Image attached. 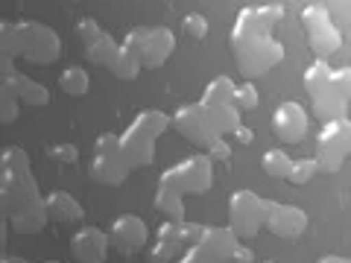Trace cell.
Listing matches in <instances>:
<instances>
[{
	"label": "cell",
	"instance_id": "obj_25",
	"mask_svg": "<svg viewBox=\"0 0 351 263\" xmlns=\"http://www.w3.org/2000/svg\"><path fill=\"white\" fill-rule=\"evenodd\" d=\"M18 112H21L18 94H15L6 82H0V123H3V126L15 123V120H18Z\"/></svg>",
	"mask_w": 351,
	"mask_h": 263
},
{
	"label": "cell",
	"instance_id": "obj_9",
	"mask_svg": "<svg viewBox=\"0 0 351 263\" xmlns=\"http://www.w3.org/2000/svg\"><path fill=\"white\" fill-rule=\"evenodd\" d=\"M302 29L316 59H331L343 47V29L322 3H307L302 9Z\"/></svg>",
	"mask_w": 351,
	"mask_h": 263
},
{
	"label": "cell",
	"instance_id": "obj_4",
	"mask_svg": "<svg viewBox=\"0 0 351 263\" xmlns=\"http://www.w3.org/2000/svg\"><path fill=\"white\" fill-rule=\"evenodd\" d=\"M62 56V38L41 21H0V59H24L29 64H53Z\"/></svg>",
	"mask_w": 351,
	"mask_h": 263
},
{
	"label": "cell",
	"instance_id": "obj_1",
	"mask_svg": "<svg viewBox=\"0 0 351 263\" xmlns=\"http://www.w3.org/2000/svg\"><path fill=\"white\" fill-rule=\"evenodd\" d=\"M284 18L281 3H249L237 12L228 32V47L240 73L252 82L255 76L269 73L284 59V44L276 38V27Z\"/></svg>",
	"mask_w": 351,
	"mask_h": 263
},
{
	"label": "cell",
	"instance_id": "obj_11",
	"mask_svg": "<svg viewBox=\"0 0 351 263\" xmlns=\"http://www.w3.org/2000/svg\"><path fill=\"white\" fill-rule=\"evenodd\" d=\"M240 237L228 225H205L202 237L196 240L191 249L176 263H228L237 258Z\"/></svg>",
	"mask_w": 351,
	"mask_h": 263
},
{
	"label": "cell",
	"instance_id": "obj_26",
	"mask_svg": "<svg viewBox=\"0 0 351 263\" xmlns=\"http://www.w3.org/2000/svg\"><path fill=\"white\" fill-rule=\"evenodd\" d=\"M44 155H47L50 161H56V164H73L80 161V147L71 144V140H59V144H50L47 149H44Z\"/></svg>",
	"mask_w": 351,
	"mask_h": 263
},
{
	"label": "cell",
	"instance_id": "obj_24",
	"mask_svg": "<svg viewBox=\"0 0 351 263\" xmlns=\"http://www.w3.org/2000/svg\"><path fill=\"white\" fill-rule=\"evenodd\" d=\"M293 161H295V158H290L281 147H272V149L263 152V158H261V170L267 173L269 179H290Z\"/></svg>",
	"mask_w": 351,
	"mask_h": 263
},
{
	"label": "cell",
	"instance_id": "obj_12",
	"mask_svg": "<svg viewBox=\"0 0 351 263\" xmlns=\"http://www.w3.org/2000/svg\"><path fill=\"white\" fill-rule=\"evenodd\" d=\"M205 225L199 223H176V219H164L156 228V243H152L147 263H173L176 258L184 255V249H191L196 240L202 237Z\"/></svg>",
	"mask_w": 351,
	"mask_h": 263
},
{
	"label": "cell",
	"instance_id": "obj_17",
	"mask_svg": "<svg viewBox=\"0 0 351 263\" xmlns=\"http://www.w3.org/2000/svg\"><path fill=\"white\" fill-rule=\"evenodd\" d=\"M108 249H112L108 231L97 225H82L71 234V255L76 263H106Z\"/></svg>",
	"mask_w": 351,
	"mask_h": 263
},
{
	"label": "cell",
	"instance_id": "obj_14",
	"mask_svg": "<svg viewBox=\"0 0 351 263\" xmlns=\"http://www.w3.org/2000/svg\"><path fill=\"white\" fill-rule=\"evenodd\" d=\"M351 105V64H343V68H334L331 79L322 88L319 94L311 97V108L316 117L328 120H339L348 114Z\"/></svg>",
	"mask_w": 351,
	"mask_h": 263
},
{
	"label": "cell",
	"instance_id": "obj_36",
	"mask_svg": "<svg viewBox=\"0 0 351 263\" xmlns=\"http://www.w3.org/2000/svg\"><path fill=\"white\" fill-rule=\"evenodd\" d=\"M263 263H276V260H263Z\"/></svg>",
	"mask_w": 351,
	"mask_h": 263
},
{
	"label": "cell",
	"instance_id": "obj_2",
	"mask_svg": "<svg viewBox=\"0 0 351 263\" xmlns=\"http://www.w3.org/2000/svg\"><path fill=\"white\" fill-rule=\"evenodd\" d=\"M0 205L21 234H38L47 225V199L38 190L27 149L6 147L0 152Z\"/></svg>",
	"mask_w": 351,
	"mask_h": 263
},
{
	"label": "cell",
	"instance_id": "obj_7",
	"mask_svg": "<svg viewBox=\"0 0 351 263\" xmlns=\"http://www.w3.org/2000/svg\"><path fill=\"white\" fill-rule=\"evenodd\" d=\"M120 44L141 68H161L173 56L176 36L170 27H132Z\"/></svg>",
	"mask_w": 351,
	"mask_h": 263
},
{
	"label": "cell",
	"instance_id": "obj_10",
	"mask_svg": "<svg viewBox=\"0 0 351 263\" xmlns=\"http://www.w3.org/2000/svg\"><path fill=\"white\" fill-rule=\"evenodd\" d=\"M269 208H272V199H263V196L252 190H234L228 196V228L240 240L255 237L261 228H267Z\"/></svg>",
	"mask_w": 351,
	"mask_h": 263
},
{
	"label": "cell",
	"instance_id": "obj_21",
	"mask_svg": "<svg viewBox=\"0 0 351 263\" xmlns=\"http://www.w3.org/2000/svg\"><path fill=\"white\" fill-rule=\"evenodd\" d=\"M47 216L53 219V223L73 225V223H82L85 208L68 190H53V193H47Z\"/></svg>",
	"mask_w": 351,
	"mask_h": 263
},
{
	"label": "cell",
	"instance_id": "obj_8",
	"mask_svg": "<svg viewBox=\"0 0 351 263\" xmlns=\"http://www.w3.org/2000/svg\"><path fill=\"white\" fill-rule=\"evenodd\" d=\"M129 161L120 149V135L114 132H100L94 138V152H91V161H88V175L97 181V184H106V188H120L126 179H129Z\"/></svg>",
	"mask_w": 351,
	"mask_h": 263
},
{
	"label": "cell",
	"instance_id": "obj_20",
	"mask_svg": "<svg viewBox=\"0 0 351 263\" xmlns=\"http://www.w3.org/2000/svg\"><path fill=\"white\" fill-rule=\"evenodd\" d=\"M82 50H85V59H88V62H91V64H100V68H106L108 73H114L117 64H120V59L126 56L123 44H117L114 36H108L106 29H103L91 44H85Z\"/></svg>",
	"mask_w": 351,
	"mask_h": 263
},
{
	"label": "cell",
	"instance_id": "obj_13",
	"mask_svg": "<svg viewBox=\"0 0 351 263\" xmlns=\"http://www.w3.org/2000/svg\"><path fill=\"white\" fill-rule=\"evenodd\" d=\"M351 155V120H328L319 129L316 138V161H319V173H339L346 158Z\"/></svg>",
	"mask_w": 351,
	"mask_h": 263
},
{
	"label": "cell",
	"instance_id": "obj_23",
	"mask_svg": "<svg viewBox=\"0 0 351 263\" xmlns=\"http://www.w3.org/2000/svg\"><path fill=\"white\" fill-rule=\"evenodd\" d=\"M59 88L68 97H85L88 88H91V73L80 68V64H71V68H64L59 73Z\"/></svg>",
	"mask_w": 351,
	"mask_h": 263
},
{
	"label": "cell",
	"instance_id": "obj_5",
	"mask_svg": "<svg viewBox=\"0 0 351 263\" xmlns=\"http://www.w3.org/2000/svg\"><path fill=\"white\" fill-rule=\"evenodd\" d=\"M240 123V112L234 105H205V103H184L173 112V129L179 132L182 138H188L193 147L208 149L214 140L234 135Z\"/></svg>",
	"mask_w": 351,
	"mask_h": 263
},
{
	"label": "cell",
	"instance_id": "obj_16",
	"mask_svg": "<svg viewBox=\"0 0 351 263\" xmlns=\"http://www.w3.org/2000/svg\"><path fill=\"white\" fill-rule=\"evenodd\" d=\"M108 240H112V249H117V255H135L147 246L149 228L135 214H120L108 225Z\"/></svg>",
	"mask_w": 351,
	"mask_h": 263
},
{
	"label": "cell",
	"instance_id": "obj_29",
	"mask_svg": "<svg viewBox=\"0 0 351 263\" xmlns=\"http://www.w3.org/2000/svg\"><path fill=\"white\" fill-rule=\"evenodd\" d=\"M316 173H319V161L316 158H295L293 170H290V181L293 184H307Z\"/></svg>",
	"mask_w": 351,
	"mask_h": 263
},
{
	"label": "cell",
	"instance_id": "obj_28",
	"mask_svg": "<svg viewBox=\"0 0 351 263\" xmlns=\"http://www.w3.org/2000/svg\"><path fill=\"white\" fill-rule=\"evenodd\" d=\"M258 105H261L258 88L252 85L249 79L243 85H237V94H234V108H237V112H252V108H258Z\"/></svg>",
	"mask_w": 351,
	"mask_h": 263
},
{
	"label": "cell",
	"instance_id": "obj_31",
	"mask_svg": "<svg viewBox=\"0 0 351 263\" xmlns=\"http://www.w3.org/2000/svg\"><path fill=\"white\" fill-rule=\"evenodd\" d=\"M205 155L211 161H232V147H228L226 138H219V140H214V144L205 149Z\"/></svg>",
	"mask_w": 351,
	"mask_h": 263
},
{
	"label": "cell",
	"instance_id": "obj_30",
	"mask_svg": "<svg viewBox=\"0 0 351 263\" xmlns=\"http://www.w3.org/2000/svg\"><path fill=\"white\" fill-rule=\"evenodd\" d=\"M73 29H76V38L82 41V47H85V44H91V41L103 32V27L97 24L94 18H80V21H76V27H73Z\"/></svg>",
	"mask_w": 351,
	"mask_h": 263
},
{
	"label": "cell",
	"instance_id": "obj_6",
	"mask_svg": "<svg viewBox=\"0 0 351 263\" xmlns=\"http://www.w3.org/2000/svg\"><path fill=\"white\" fill-rule=\"evenodd\" d=\"M170 126H173V117L158 112V108H141V112L132 117V123L123 129V135H120V149H123L132 170L149 167L152 158H156L158 138Z\"/></svg>",
	"mask_w": 351,
	"mask_h": 263
},
{
	"label": "cell",
	"instance_id": "obj_19",
	"mask_svg": "<svg viewBox=\"0 0 351 263\" xmlns=\"http://www.w3.org/2000/svg\"><path fill=\"white\" fill-rule=\"evenodd\" d=\"M267 228L281 240H299L307 231V214L299 205H284V202H272L269 208V219Z\"/></svg>",
	"mask_w": 351,
	"mask_h": 263
},
{
	"label": "cell",
	"instance_id": "obj_35",
	"mask_svg": "<svg viewBox=\"0 0 351 263\" xmlns=\"http://www.w3.org/2000/svg\"><path fill=\"white\" fill-rule=\"evenodd\" d=\"M44 263H62V260H44Z\"/></svg>",
	"mask_w": 351,
	"mask_h": 263
},
{
	"label": "cell",
	"instance_id": "obj_27",
	"mask_svg": "<svg viewBox=\"0 0 351 263\" xmlns=\"http://www.w3.org/2000/svg\"><path fill=\"white\" fill-rule=\"evenodd\" d=\"M208 29H211V27H208V18L199 15V12H188L182 18V32L188 38H193V41H202L208 36Z\"/></svg>",
	"mask_w": 351,
	"mask_h": 263
},
{
	"label": "cell",
	"instance_id": "obj_22",
	"mask_svg": "<svg viewBox=\"0 0 351 263\" xmlns=\"http://www.w3.org/2000/svg\"><path fill=\"white\" fill-rule=\"evenodd\" d=\"M234 94H237V85L228 79V76H214V79L205 85V91H202V100H199V103L214 105V108L234 105Z\"/></svg>",
	"mask_w": 351,
	"mask_h": 263
},
{
	"label": "cell",
	"instance_id": "obj_32",
	"mask_svg": "<svg viewBox=\"0 0 351 263\" xmlns=\"http://www.w3.org/2000/svg\"><path fill=\"white\" fill-rule=\"evenodd\" d=\"M234 140H237V144H243V147H249L252 140H255V132H252L249 126H237V132H234Z\"/></svg>",
	"mask_w": 351,
	"mask_h": 263
},
{
	"label": "cell",
	"instance_id": "obj_33",
	"mask_svg": "<svg viewBox=\"0 0 351 263\" xmlns=\"http://www.w3.org/2000/svg\"><path fill=\"white\" fill-rule=\"evenodd\" d=\"M234 263H255V258H252V249H249V246H240Z\"/></svg>",
	"mask_w": 351,
	"mask_h": 263
},
{
	"label": "cell",
	"instance_id": "obj_15",
	"mask_svg": "<svg viewBox=\"0 0 351 263\" xmlns=\"http://www.w3.org/2000/svg\"><path fill=\"white\" fill-rule=\"evenodd\" d=\"M307 123H311V117H307L304 105L295 103V100L276 105V112L269 117L272 135H276L281 144H302L304 135H307Z\"/></svg>",
	"mask_w": 351,
	"mask_h": 263
},
{
	"label": "cell",
	"instance_id": "obj_34",
	"mask_svg": "<svg viewBox=\"0 0 351 263\" xmlns=\"http://www.w3.org/2000/svg\"><path fill=\"white\" fill-rule=\"evenodd\" d=\"M0 263H29V260H24V258H18V255H6Z\"/></svg>",
	"mask_w": 351,
	"mask_h": 263
},
{
	"label": "cell",
	"instance_id": "obj_3",
	"mask_svg": "<svg viewBox=\"0 0 351 263\" xmlns=\"http://www.w3.org/2000/svg\"><path fill=\"white\" fill-rule=\"evenodd\" d=\"M214 188V161L208 155H188L161 173L152 205L164 219L184 223V196H202Z\"/></svg>",
	"mask_w": 351,
	"mask_h": 263
},
{
	"label": "cell",
	"instance_id": "obj_18",
	"mask_svg": "<svg viewBox=\"0 0 351 263\" xmlns=\"http://www.w3.org/2000/svg\"><path fill=\"white\" fill-rule=\"evenodd\" d=\"M0 73H3V79H0V82H6L9 88H12V91L18 94V100L24 105H32V108L50 105V91H47V88H44L41 82H36L32 76L21 73L9 59H0Z\"/></svg>",
	"mask_w": 351,
	"mask_h": 263
}]
</instances>
